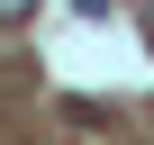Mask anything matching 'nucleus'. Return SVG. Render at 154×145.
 <instances>
[{"mask_svg": "<svg viewBox=\"0 0 154 145\" xmlns=\"http://www.w3.org/2000/svg\"><path fill=\"white\" fill-rule=\"evenodd\" d=\"M27 9H36V0H0V27H18V18H27Z\"/></svg>", "mask_w": 154, "mask_h": 145, "instance_id": "obj_1", "label": "nucleus"}]
</instances>
